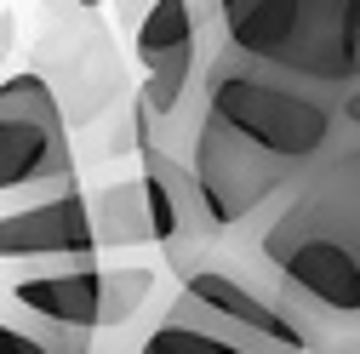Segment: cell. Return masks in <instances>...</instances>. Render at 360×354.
<instances>
[{
	"instance_id": "obj_1",
	"label": "cell",
	"mask_w": 360,
	"mask_h": 354,
	"mask_svg": "<svg viewBox=\"0 0 360 354\" xmlns=\"http://www.w3.org/2000/svg\"><path fill=\"white\" fill-rule=\"evenodd\" d=\"M343 143H349V109L321 103L275 74L217 52L200 86L184 160L223 240H240Z\"/></svg>"
},
{
	"instance_id": "obj_2",
	"label": "cell",
	"mask_w": 360,
	"mask_h": 354,
	"mask_svg": "<svg viewBox=\"0 0 360 354\" xmlns=\"http://www.w3.org/2000/svg\"><path fill=\"white\" fill-rule=\"evenodd\" d=\"M252 280L275 291L309 354H360V103L349 143L252 229Z\"/></svg>"
},
{
	"instance_id": "obj_3",
	"label": "cell",
	"mask_w": 360,
	"mask_h": 354,
	"mask_svg": "<svg viewBox=\"0 0 360 354\" xmlns=\"http://www.w3.org/2000/svg\"><path fill=\"white\" fill-rule=\"evenodd\" d=\"M217 52L321 103H360V0H195Z\"/></svg>"
},
{
	"instance_id": "obj_4",
	"label": "cell",
	"mask_w": 360,
	"mask_h": 354,
	"mask_svg": "<svg viewBox=\"0 0 360 354\" xmlns=\"http://www.w3.org/2000/svg\"><path fill=\"white\" fill-rule=\"evenodd\" d=\"M131 46H138V63H143V92H138V109H131V126L149 131L155 143H166L172 155H184L217 40L195 0H149Z\"/></svg>"
},
{
	"instance_id": "obj_5",
	"label": "cell",
	"mask_w": 360,
	"mask_h": 354,
	"mask_svg": "<svg viewBox=\"0 0 360 354\" xmlns=\"http://www.w3.org/2000/svg\"><path fill=\"white\" fill-rule=\"evenodd\" d=\"M160 320L195 326V332L229 343V348H246V354H309L297 326L286 320V308L275 303V291L246 280L240 263H223V257L184 280V291L172 297Z\"/></svg>"
},
{
	"instance_id": "obj_6",
	"label": "cell",
	"mask_w": 360,
	"mask_h": 354,
	"mask_svg": "<svg viewBox=\"0 0 360 354\" xmlns=\"http://www.w3.org/2000/svg\"><path fill=\"white\" fill-rule=\"evenodd\" d=\"M75 183L69 114L34 69L0 80V195H52Z\"/></svg>"
},
{
	"instance_id": "obj_7",
	"label": "cell",
	"mask_w": 360,
	"mask_h": 354,
	"mask_svg": "<svg viewBox=\"0 0 360 354\" xmlns=\"http://www.w3.org/2000/svg\"><path fill=\"white\" fill-rule=\"evenodd\" d=\"M138 131V126H131ZM138 155H143V195H149V223H155V246L166 251V269L177 280L200 275L206 263L223 257V229L212 223V206L195 183V171L184 155H172L166 143H155L149 131H138Z\"/></svg>"
},
{
	"instance_id": "obj_8",
	"label": "cell",
	"mask_w": 360,
	"mask_h": 354,
	"mask_svg": "<svg viewBox=\"0 0 360 354\" xmlns=\"http://www.w3.org/2000/svg\"><path fill=\"white\" fill-rule=\"evenodd\" d=\"M155 275L149 269H92V263H69L63 275H29L12 286V303L23 315L46 320L58 332H109L126 326L143 308Z\"/></svg>"
},
{
	"instance_id": "obj_9",
	"label": "cell",
	"mask_w": 360,
	"mask_h": 354,
	"mask_svg": "<svg viewBox=\"0 0 360 354\" xmlns=\"http://www.w3.org/2000/svg\"><path fill=\"white\" fill-rule=\"evenodd\" d=\"M40 80L58 92L69 126H86L109 109V98L120 92V52L103 29L98 12H69L58 18V29L40 40Z\"/></svg>"
},
{
	"instance_id": "obj_10",
	"label": "cell",
	"mask_w": 360,
	"mask_h": 354,
	"mask_svg": "<svg viewBox=\"0 0 360 354\" xmlns=\"http://www.w3.org/2000/svg\"><path fill=\"white\" fill-rule=\"evenodd\" d=\"M92 200L75 183L52 189L18 211H0V257H63V263H92Z\"/></svg>"
},
{
	"instance_id": "obj_11",
	"label": "cell",
	"mask_w": 360,
	"mask_h": 354,
	"mask_svg": "<svg viewBox=\"0 0 360 354\" xmlns=\"http://www.w3.org/2000/svg\"><path fill=\"white\" fill-rule=\"evenodd\" d=\"M92 235H98V246H149V240H155L143 177L103 183V189L92 195Z\"/></svg>"
},
{
	"instance_id": "obj_12",
	"label": "cell",
	"mask_w": 360,
	"mask_h": 354,
	"mask_svg": "<svg viewBox=\"0 0 360 354\" xmlns=\"http://www.w3.org/2000/svg\"><path fill=\"white\" fill-rule=\"evenodd\" d=\"M0 354H92V337L86 332H58L46 320H0Z\"/></svg>"
},
{
	"instance_id": "obj_13",
	"label": "cell",
	"mask_w": 360,
	"mask_h": 354,
	"mask_svg": "<svg viewBox=\"0 0 360 354\" xmlns=\"http://www.w3.org/2000/svg\"><path fill=\"white\" fill-rule=\"evenodd\" d=\"M138 354H246V348H229V343H217L195 326H177V320H155V332L143 337Z\"/></svg>"
},
{
	"instance_id": "obj_14",
	"label": "cell",
	"mask_w": 360,
	"mask_h": 354,
	"mask_svg": "<svg viewBox=\"0 0 360 354\" xmlns=\"http://www.w3.org/2000/svg\"><path fill=\"white\" fill-rule=\"evenodd\" d=\"M12 40H18V18H12V12H0V63H6Z\"/></svg>"
},
{
	"instance_id": "obj_15",
	"label": "cell",
	"mask_w": 360,
	"mask_h": 354,
	"mask_svg": "<svg viewBox=\"0 0 360 354\" xmlns=\"http://www.w3.org/2000/svg\"><path fill=\"white\" fill-rule=\"evenodd\" d=\"M92 354H103V348H92Z\"/></svg>"
}]
</instances>
